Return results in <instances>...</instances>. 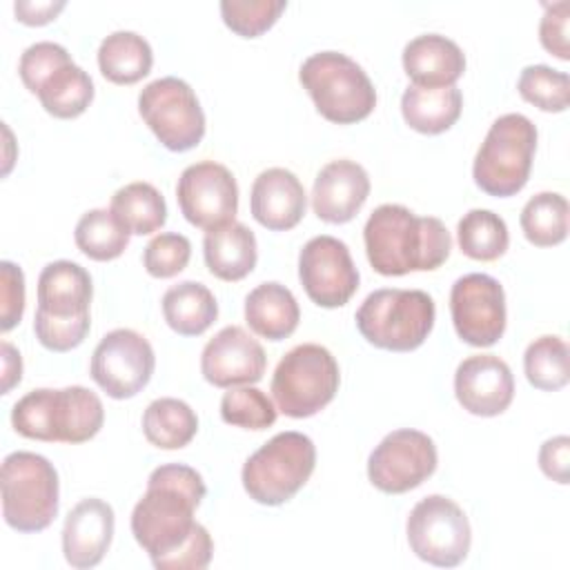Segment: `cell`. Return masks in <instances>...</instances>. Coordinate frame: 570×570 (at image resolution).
Returning <instances> with one entry per match:
<instances>
[{"instance_id": "1", "label": "cell", "mask_w": 570, "mask_h": 570, "mask_svg": "<svg viewBox=\"0 0 570 570\" xmlns=\"http://www.w3.org/2000/svg\"><path fill=\"white\" fill-rule=\"evenodd\" d=\"M205 494V481L191 465L165 463L149 474L147 490L131 512V534L151 563L187 541L198 523L194 510Z\"/></svg>"}, {"instance_id": "2", "label": "cell", "mask_w": 570, "mask_h": 570, "mask_svg": "<svg viewBox=\"0 0 570 570\" xmlns=\"http://www.w3.org/2000/svg\"><path fill=\"white\" fill-rule=\"evenodd\" d=\"M365 254L374 272L403 276L441 267L452 249V236L441 218L416 216L405 205H379L363 229Z\"/></svg>"}, {"instance_id": "3", "label": "cell", "mask_w": 570, "mask_h": 570, "mask_svg": "<svg viewBox=\"0 0 570 570\" xmlns=\"http://www.w3.org/2000/svg\"><path fill=\"white\" fill-rule=\"evenodd\" d=\"M102 421V401L82 385L31 390L11 410V425L20 436L47 443H85L100 432Z\"/></svg>"}, {"instance_id": "4", "label": "cell", "mask_w": 570, "mask_h": 570, "mask_svg": "<svg viewBox=\"0 0 570 570\" xmlns=\"http://www.w3.org/2000/svg\"><path fill=\"white\" fill-rule=\"evenodd\" d=\"M436 307L423 289L383 287L365 296L356 309V327L374 347L390 352H412L434 327Z\"/></svg>"}, {"instance_id": "5", "label": "cell", "mask_w": 570, "mask_h": 570, "mask_svg": "<svg viewBox=\"0 0 570 570\" xmlns=\"http://www.w3.org/2000/svg\"><path fill=\"white\" fill-rule=\"evenodd\" d=\"M316 111L336 125L365 120L376 107V89L363 67L341 51L312 53L298 71Z\"/></svg>"}, {"instance_id": "6", "label": "cell", "mask_w": 570, "mask_h": 570, "mask_svg": "<svg viewBox=\"0 0 570 570\" xmlns=\"http://www.w3.org/2000/svg\"><path fill=\"white\" fill-rule=\"evenodd\" d=\"M2 517L9 528L31 534L51 525L60 503L53 463L36 452H11L2 461Z\"/></svg>"}, {"instance_id": "7", "label": "cell", "mask_w": 570, "mask_h": 570, "mask_svg": "<svg viewBox=\"0 0 570 570\" xmlns=\"http://www.w3.org/2000/svg\"><path fill=\"white\" fill-rule=\"evenodd\" d=\"M537 151V127L523 114L499 116L472 165V178L481 191L497 198H508L521 191L530 178Z\"/></svg>"}, {"instance_id": "8", "label": "cell", "mask_w": 570, "mask_h": 570, "mask_svg": "<svg viewBox=\"0 0 570 570\" xmlns=\"http://www.w3.org/2000/svg\"><path fill=\"white\" fill-rule=\"evenodd\" d=\"M316 448L303 432H278L263 443L243 465V488L261 505L289 501L312 476Z\"/></svg>"}, {"instance_id": "9", "label": "cell", "mask_w": 570, "mask_h": 570, "mask_svg": "<svg viewBox=\"0 0 570 570\" xmlns=\"http://www.w3.org/2000/svg\"><path fill=\"white\" fill-rule=\"evenodd\" d=\"M338 383L341 372L332 352L318 343H303L278 361L272 376V396L285 416L307 419L336 396Z\"/></svg>"}, {"instance_id": "10", "label": "cell", "mask_w": 570, "mask_h": 570, "mask_svg": "<svg viewBox=\"0 0 570 570\" xmlns=\"http://www.w3.org/2000/svg\"><path fill=\"white\" fill-rule=\"evenodd\" d=\"M138 114L169 151H189L205 136V111L183 78L165 76L145 85Z\"/></svg>"}, {"instance_id": "11", "label": "cell", "mask_w": 570, "mask_h": 570, "mask_svg": "<svg viewBox=\"0 0 570 570\" xmlns=\"http://www.w3.org/2000/svg\"><path fill=\"white\" fill-rule=\"evenodd\" d=\"M405 532L412 552L421 561L439 568L459 566L468 557L472 543L465 512L443 494L423 497L410 510Z\"/></svg>"}, {"instance_id": "12", "label": "cell", "mask_w": 570, "mask_h": 570, "mask_svg": "<svg viewBox=\"0 0 570 570\" xmlns=\"http://www.w3.org/2000/svg\"><path fill=\"white\" fill-rule=\"evenodd\" d=\"M439 463L432 436L401 428L381 439L367 459L370 483L385 494H403L434 474Z\"/></svg>"}, {"instance_id": "13", "label": "cell", "mask_w": 570, "mask_h": 570, "mask_svg": "<svg viewBox=\"0 0 570 570\" xmlns=\"http://www.w3.org/2000/svg\"><path fill=\"white\" fill-rule=\"evenodd\" d=\"M156 356L151 343L129 327L107 332L91 354V379L111 399L136 396L151 379Z\"/></svg>"}, {"instance_id": "14", "label": "cell", "mask_w": 570, "mask_h": 570, "mask_svg": "<svg viewBox=\"0 0 570 570\" xmlns=\"http://www.w3.org/2000/svg\"><path fill=\"white\" fill-rule=\"evenodd\" d=\"M450 314L461 341L490 347L505 332V292L490 274H465L450 289Z\"/></svg>"}, {"instance_id": "15", "label": "cell", "mask_w": 570, "mask_h": 570, "mask_svg": "<svg viewBox=\"0 0 570 570\" xmlns=\"http://www.w3.org/2000/svg\"><path fill=\"white\" fill-rule=\"evenodd\" d=\"M183 216L205 232L234 220L238 212V185L234 174L214 160H200L183 169L176 185Z\"/></svg>"}, {"instance_id": "16", "label": "cell", "mask_w": 570, "mask_h": 570, "mask_svg": "<svg viewBox=\"0 0 570 570\" xmlns=\"http://www.w3.org/2000/svg\"><path fill=\"white\" fill-rule=\"evenodd\" d=\"M298 278L312 303L341 307L358 289V269L347 245L334 236L309 238L298 254Z\"/></svg>"}, {"instance_id": "17", "label": "cell", "mask_w": 570, "mask_h": 570, "mask_svg": "<svg viewBox=\"0 0 570 570\" xmlns=\"http://www.w3.org/2000/svg\"><path fill=\"white\" fill-rule=\"evenodd\" d=\"M267 356L263 345L240 325H227L207 341L200 354V372L216 387L249 385L263 379Z\"/></svg>"}, {"instance_id": "18", "label": "cell", "mask_w": 570, "mask_h": 570, "mask_svg": "<svg viewBox=\"0 0 570 570\" xmlns=\"http://www.w3.org/2000/svg\"><path fill=\"white\" fill-rule=\"evenodd\" d=\"M454 394L470 414L497 416L512 403V370L497 354H472L454 372Z\"/></svg>"}, {"instance_id": "19", "label": "cell", "mask_w": 570, "mask_h": 570, "mask_svg": "<svg viewBox=\"0 0 570 570\" xmlns=\"http://www.w3.org/2000/svg\"><path fill=\"white\" fill-rule=\"evenodd\" d=\"M370 176L363 165L338 158L321 167L312 187L314 214L332 225L350 223L370 196Z\"/></svg>"}, {"instance_id": "20", "label": "cell", "mask_w": 570, "mask_h": 570, "mask_svg": "<svg viewBox=\"0 0 570 570\" xmlns=\"http://www.w3.org/2000/svg\"><path fill=\"white\" fill-rule=\"evenodd\" d=\"M114 508L96 497L78 501L62 525V552L71 568L98 566L114 539Z\"/></svg>"}, {"instance_id": "21", "label": "cell", "mask_w": 570, "mask_h": 570, "mask_svg": "<svg viewBox=\"0 0 570 570\" xmlns=\"http://www.w3.org/2000/svg\"><path fill=\"white\" fill-rule=\"evenodd\" d=\"M252 216L269 232H287L301 223L307 207L303 183L285 167H269L254 178Z\"/></svg>"}, {"instance_id": "22", "label": "cell", "mask_w": 570, "mask_h": 570, "mask_svg": "<svg viewBox=\"0 0 570 570\" xmlns=\"http://www.w3.org/2000/svg\"><path fill=\"white\" fill-rule=\"evenodd\" d=\"M94 296L91 276L73 261H53L38 276V314L53 318H85Z\"/></svg>"}, {"instance_id": "23", "label": "cell", "mask_w": 570, "mask_h": 570, "mask_svg": "<svg viewBox=\"0 0 570 570\" xmlns=\"http://www.w3.org/2000/svg\"><path fill=\"white\" fill-rule=\"evenodd\" d=\"M403 69L412 85L452 87L465 71V53L441 33H421L403 47Z\"/></svg>"}, {"instance_id": "24", "label": "cell", "mask_w": 570, "mask_h": 570, "mask_svg": "<svg viewBox=\"0 0 570 570\" xmlns=\"http://www.w3.org/2000/svg\"><path fill=\"white\" fill-rule=\"evenodd\" d=\"M203 254L207 269L216 278L234 283L245 278L256 267V236L247 225L232 220L205 234Z\"/></svg>"}, {"instance_id": "25", "label": "cell", "mask_w": 570, "mask_h": 570, "mask_svg": "<svg viewBox=\"0 0 570 570\" xmlns=\"http://www.w3.org/2000/svg\"><path fill=\"white\" fill-rule=\"evenodd\" d=\"M245 321L254 334L267 341H283L298 327L301 307L285 285L267 281L245 296Z\"/></svg>"}, {"instance_id": "26", "label": "cell", "mask_w": 570, "mask_h": 570, "mask_svg": "<svg viewBox=\"0 0 570 570\" xmlns=\"http://www.w3.org/2000/svg\"><path fill=\"white\" fill-rule=\"evenodd\" d=\"M463 94L452 87L410 85L401 96L403 120L419 134L436 136L448 131L461 116Z\"/></svg>"}, {"instance_id": "27", "label": "cell", "mask_w": 570, "mask_h": 570, "mask_svg": "<svg viewBox=\"0 0 570 570\" xmlns=\"http://www.w3.org/2000/svg\"><path fill=\"white\" fill-rule=\"evenodd\" d=\"M163 316L180 336H200L218 316V303L207 285L180 281L163 294Z\"/></svg>"}, {"instance_id": "28", "label": "cell", "mask_w": 570, "mask_h": 570, "mask_svg": "<svg viewBox=\"0 0 570 570\" xmlns=\"http://www.w3.org/2000/svg\"><path fill=\"white\" fill-rule=\"evenodd\" d=\"M154 65L151 45L136 31H114L98 47L100 73L114 85L142 80Z\"/></svg>"}, {"instance_id": "29", "label": "cell", "mask_w": 570, "mask_h": 570, "mask_svg": "<svg viewBox=\"0 0 570 570\" xmlns=\"http://www.w3.org/2000/svg\"><path fill=\"white\" fill-rule=\"evenodd\" d=\"M198 432V416L189 403L160 396L151 401L142 414L145 439L160 450H180Z\"/></svg>"}, {"instance_id": "30", "label": "cell", "mask_w": 570, "mask_h": 570, "mask_svg": "<svg viewBox=\"0 0 570 570\" xmlns=\"http://www.w3.org/2000/svg\"><path fill=\"white\" fill-rule=\"evenodd\" d=\"M109 209L129 234L138 236L158 232L167 220V205L163 194L145 180H136L116 189Z\"/></svg>"}, {"instance_id": "31", "label": "cell", "mask_w": 570, "mask_h": 570, "mask_svg": "<svg viewBox=\"0 0 570 570\" xmlns=\"http://www.w3.org/2000/svg\"><path fill=\"white\" fill-rule=\"evenodd\" d=\"M47 114L56 118H76L94 100V80L73 60L58 67L36 91Z\"/></svg>"}, {"instance_id": "32", "label": "cell", "mask_w": 570, "mask_h": 570, "mask_svg": "<svg viewBox=\"0 0 570 570\" xmlns=\"http://www.w3.org/2000/svg\"><path fill=\"white\" fill-rule=\"evenodd\" d=\"M461 252L474 261H497L510 245L505 220L492 209H470L456 225Z\"/></svg>"}, {"instance_id": "33", "label": "cell", "mask_w": 570, "mask_h": 570, "mask_svg": "<svg viewBox=\"0 0 570 570\" xmlns=\"http://www.w3.org/2000/svg\"><path fill=\"white\" fill-rule=\"evenodd\" d=\"M519 220L532 245H559L568 236V200L557 191H539L523 205Z\"/></svg>"}, {"instance_id": "34", "label": "cell", "mask_w": 570, "mask_h": 570, "mask_svg": "<svg viewBox=\"0 0 570 570\" xmlns=\"http://www.w3.org/2000/svg\"><path fill=\"white\" fill-rule=\"evenodd\" d=\"M78 249L91 261H114L129 245V232L118 223L111 209H89L73 229Z\"/></svg>"}, {"instance_id": "35", "label": "cell", "mask_w": 570, "mask_h": 570, "mask_svg": "<svg viewBox=\"0 0 570 570\" xmlns=\"http://www.w3.org/2000/svg\"><path fill=\"white\" fill-rule=\"evenodd\" d=\"M570 350L561 336L534 338L523 354V372L532 387L543 392L561 390L570 379Z\"/></svg>"}, {"instance_id": "36", "label": "cell", "mask_w": 570, "mask_h": 570, "mask_svg": "<svg viewBox=\"0 0 570 570\" xmlns=\"http://www.w3.org/2000/svg\"><path fill=\"white\" fill-rule=\"evenodd\" d=\"M517 89L523 100L539 107L541 111H566L570 102V78L566 71L552 69L548 65L523 67Z\"/></svg>"}, {"instance_id": "37", "label": "cell", "mask_w": 570, "mask_h": 570, "mask_svg": "<svg viewBox=\"0 0 570 570\" xmlns=\"http://www.w3.org/2000/svg\"><path fill=\"white\" fill-rule=\"evenodd\" d=\"M278 407L258 387H229L220 399V419L243 430H265L274 425Z\"/></svg>"}, {"instance_id": "38", "label": "cell", "mask_w": 570, "mask_h": 570, "mask_svg": "<svg viewBox=\"0 0 570 570\" xmlns=\"http://www.w3.org/2000/svg\"><path fill=\"white\" fill-rule=\"evenodd\" d=\"M285 0H223V22L243 38H258L285 11Z\"/></svg>"}, {"instance_id": "39", "label": "cell", "mask_w": 570, "mask_h": 570, "mask_svg": "<svg viewBox=\"0 0 570 570\" xmlns=\"http://www.w3.org/2000/svg\"><path fill=\"white\" fill-rule=\"evenodd\" d=\"M191 258V243L178 232H163L154 236L145 252L142 265L154 278H171L187 267Z\"/></svg>"}, {"instance_id": "40", "label": "cell", "mask_w": 570, "mask_h": 570, "mask_svg": "<svg viewBox=\"0 0 570 570\" xmlns=\"http://www.w3.org/2000/svg\"><path fill=\"white\" fill-rule=\"evenodd\" d=\"M71 62L69 51L51 40H42L36 45H29L18 62V73L24 82V87L36 94L38 87L62 65Z\"/></svg>"}, {"instance_id": "41", "label": "cell", "mask_w": 570, "mask_h": 570, "mask_svg": "<svg viewBox=\"0 0 570 570\" xmlns=\"http://www.w3.org/2000/svg\"><path fill=\"white\" fill-rule=\"evenodd\" d=\"M91 318H53V316H45L38 314L33 316V332L36 338L40 341L42 347L51 350V352H69L73 347H78L87 332H89Z\"/></svg>"}, {"instance_id": "42", "label": "cell", "mask_w": 570, "mask_h": 570, "mask_svg": "<svg viewBox=\"0 0 570 570\" xmlns=\"http://www.w3.org/2000/svg\"><path fill=\"white\" fill-rule=\"evenodd\" d=\"M214 554V541L205 525L196 523L191 534L183 546H178L167 557L154 561V568L158 570H203L209 566Z\"/></svg>"}, {"instance_id": "43", "label": "cell", "mask_w": 570, "mask_h": 570, "mask_svg": "<svg viewBox=\"0 0 570 570\" xmlns=\"http://www.w3.org/2000/svg\"><path fill=\"white\" fill-rule=\"evenodd\" d=\"M568 18H570V2L559 0L554 4H546V11L539 22V40L543 49L557 56L559 60H570Z\"/></svg>"}, {"instance_id": "44", "label": "cell", "mask_w": 570, "mask_h": 570, "mask_svg": "<svg viewBox=\"0 0 570 570\" xmlns=\"http://www.w3.org/2000/svg\"><path fill=\"white\" fill-rule=\"evenodd\" d=\"M0 303H2V332H9L11 327H16L22 318L24 312V274L22 269L11 263V261H2L0 263Z\"/></svg>"}, {"instance_id": "45", "label": "cell", "mask_w": 570, "mask_h": 570, "mask_svg": "<svg viewBox=\"0 0 570 570\" xmlns=\"http://www.w3.org/2000/svg\"><path fill=\"white\" fill-rule=\"evenodd\" d=\"M539 468L541 472L566 485L570 479V439L566 434L548 439L539 450Z\"/></svg>"}, {"instance_id": "46", "label": "cell", "mask_w": 570, "mask_h": 570, "mask_svg": "<svg viewBox=\"0 0 570 570\" xmlns=\"http://www.w3.org/2000/svg\"><path fill=\"white\" fill-rule=\"evenodd\" d=\"M67 7L65 0H47V2H29V0H18L13 4V11H16V18L24 24H31V27H40V24H47L51 20H56V16Z\"/></svg>"}, {"instance_id": "47", "label": "cell", "mask_w": 570, "mask_h": 570, "mask_svg": "<svg viewBox=\"0 0 570 570\" xmlns=\"http://www.w3.org/2000/svg\"><path fill=\"white\" fill-rule=\"evenodd\" d=\"M2 365H4L2 394H9L11 387L18 385L22 379V358H20V352L7 341H2Z\"/></svg>"}]
</instances>
